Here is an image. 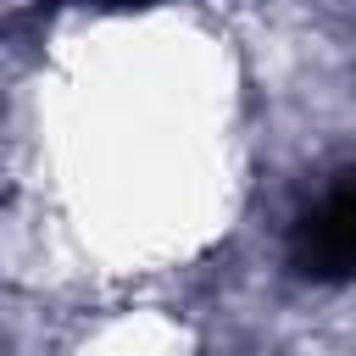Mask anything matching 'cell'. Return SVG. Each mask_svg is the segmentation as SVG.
<instances>
[{"mask_svg":"<svg viewBox=\"0 0 356 356\" xmlns=\"http://www.w3.org/2000/svg\"><path fill=\"white\" fill-rule=\"evenodd\" d=\"M83 6H111V11H128V6H156V0H83Z\"/></svg>","mask_w":356,"mask_h":356,"instance_id":"2","label":"cell"},{"mask_svg":"<svg viewBox=\"0 0 356 356\" xmlns=\"http://www.w3.org/2000/svg\"><path fill=\"white\" fill-rule=\"evenodd\" d=\"M356 261V184L334 178L317 206L300 211L289 234V267L312 284H345Z\"/></svg>","mask_w":356,"mask_h":356,"instance_id":"1","label":"cell"}]
</instances>
